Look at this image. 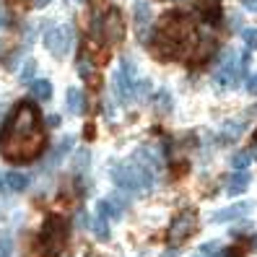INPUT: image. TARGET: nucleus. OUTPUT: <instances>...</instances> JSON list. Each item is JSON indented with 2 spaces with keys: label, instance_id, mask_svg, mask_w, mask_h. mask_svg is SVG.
<instances>
[{
  "label": "nucleus",
  "instance_id": "31",
  "mask_svg": "<svg viewBox=\"0 0 257 257\" xmlns=\"http://www.w3.org/2000/svg\"><path fill=\"white\" fill-rule=\"evenodd\" d=\"M241 3H244V8H247V11L257 13V0H241Z\"/></svg>",
  "mask_w": 257,
  "mask_h": 257
},
{
  "label": "nucleus",
  "instance_id": "32",
  "mask_svg": "<svg viewBox=\"0 0 257 257\" xmlns=\"http://www.w3.org/2000/svg\"><path fill=\"white\" fill-rule=\"evenodd\" d=\"M52 0H34V8H44V6H50Z\"/></svg>",
  "mask_w": 257,
  "mask_h": 257
},
{
  "label": "nucleus",
  "instance_id": "11",
  "mask_svg": "<svg viewBox=\"0 0 257 257\" xmlns=\"http://www.w3.org/2000/svg\"><path fill=\"white\" fill-rule=\"evenodd\" d=\"M133 19H135V29H138V37L146 42V26L151 24V8H148V3H135Z\"/></svg>",
  "mask_w": 257,
  "mask_h": 257
},
{
  "label": "nucleus",
  "instance_id": "25",
  "mask_svg": "<svg viewBox=\"0 0 257 257\" xmlns=\"http://www.w3.org/2000/svg\"><path fill=\"white\" fill-rule=\"evenodd\" d=\"M78 73H81V78H91V63L88 60H78Z\"/></svg>",
  "mask_w": 257,
  "mask_h": 257
},
{
  "label": "nucleus",
  "instance_id": "33",
  "mask_svg": "<svg viewBox=\"0 0 257 257\" xmlns=\"http://www.w3.org/2000/svg\"><path fill=\"white\" fill-rule=\"evenodd\" d=\"M47 122L55 127V125H60V117H57V114H50V119H47Z\"/></svg>",
  "mask_w": 257,
  "mask_h": 257
},
{
  "label": "nucleus",
  "instance_id": "18",
  "mask_svg": "<svg viewBox=\"0 0 257 257\" xmlns=\"http://www.w3.org/2000/svg\"><path fill=\"white\" fill-rule=\"evenodd\" d=\"M73 143H75V141L70 138V135H65V138L57 143V148L52 151V156H50V164H57V161H63V156H65L68 151L73 148Z\"/></svg>",
  "mask_w": 257,
  "mask_h": 257
},
{
  "label": "nucleus",
  "instance_id": "4",
  "mask_svg": "<svg viewBox=\"0 0 257 257\" xmlns=\"http://www.w3.org/2000/svg\"><path fill=\"white\" fill-rule=\"evenodd\" d=\"M44 47L55 57H65L73 47V26H52L44 32Z\"/></svg>",
  "mask_w": 257,
  "mask_h": 257
},
{
  "label": "nucleus",
  "instance_id": "1",
  "mask_svg": "<svg viewBox=\"0 0 257 257\" xmlns=\"http://www.w3.org/2000/svg\"><path fill=\"white\" fill-rule=\"evenodd\" d=\"M42 148L44 135L39 130V112L32 101H19L3 125V156L11 161H32Z\"/></svg>",
  "mask_w": 257,
  "mask_h": 257
},
{
  "label": "nucleus",
  "instance_id": "29",
  "mask_svg": "<svg viewBox=\"0 0 257 257\" xmlns=\"http://www.w3.org/2000/svg\"><path fill=\"white\" fill-rule=\"evenodd\" d=\"M78 226H91V221H88V213H86V210H78Z\"/></svg>",
  "mask_w": 257,
  "mask_h": 257
},
{
  "label": "nucleus",
  "instance_id": "26",
  "mask_svg": "<svg viewBox=\"0 0 257 257\" xmlns=\"http://www.w3.org/2000/svg\"><path fill=\"white\" fill-rule=\"evenodd\" d=\"M83 166H88V151H81L78 154V159H75V169H83Z\"/></svg>",
  "mask_w": 257,
  "mask_h": 257
},
{
  "label": "nucleus",
  "instance_id": "24",
  "mask_svg": "<svg viewBox=\"0 0 257 257\" xmlns=\"http://www.w3.org/2000/svg\"><path fill=\"white\" fill-rule=\"evenodd\" d=\"M159 96H161V99H159V109H161V112H166V109H172V94H166V91H161Z\"/></svg>",
  "mask_w": 257,
  "mask_h": 257
},
{
  "label": "nucleus",
  "instance_id": "15",
  "mask_svg": "<svg viewBox=\"0 0 257 257\" xmlns=\"http://www.w3.org/2000/svg\"><path fill=\"white\" fill-rule=\"evenodd\" d=\"M32 96H37L39 101H50L52 99V83L47 78L32 81Z\"/></svg>",
  "mask_w": 257,
  "mask_h": 257
},
{
  "label": "nucleus",
  "instance_id": "20",
  "mask_svg": "<svg viewBox=\"0 0 257 257\" xmlns=\"http://www.w3.org/2000/svg\"><path fill=\"white\" fill-rule=\"evenodd\" d=\"M241 39H244V44L249 50H257V29L249 26V29H241Z\"/></svg>",
  "mask_w": 257,
  "mask_h": 257
},
{
  "label": "nucleus",
  "instance_id": "7",
  "mask_svg": "<svg viewBox=\"0 0 257 257\" xmlns=\"http://www.w3.org/2000/svg\"><path fill=\"white\" fill-rule=\"evenodd\" d=\"M195 226H198V216H195V210H185V213H179L172 221V226H169V241H174V244L185 241L195 231Z\"/></svg>",
  "mask_w": 257,
  "mask_h": 257
},
{
  "label": "nucleus",
  "instance_id": "23",
  "mask_svg": "<svg viewBox=\"0 0 257 257\" xmlns=\"http://www.w3.org/2000/svg\"><path fill=\"white\" fill-rule=\"evenodd\" d=\"M11 252H13V241L8 236H3L0 239V257H11Z\"/></svg>",
  "mask_w": 257,
  "mask_h": 257
},
{
  "label": "nucleus",
  "instance_id": "5",
  "mask_svg": "<svg viewBox=\"0 0 257 257\" xmlns=\"http://www.w3.org/2000/svg\"><path fill=\"white\" fill-rule=\"evenodd\" d=\"M114 88H117V99L127 104L135 96V63L133 60H122L119 63V70L114 73Z\"/></svg>",
  "mask_w": 257,
  "mask_h": 257
},
{
  "label": "nucleus",
  "instance_id": "30",
  "mask_svg": "<svg viewBox=\"0 0 257 257\" xmlns=\"http://www.w3.org/2000/svg\"><path fill=\"white\" fill-rule=\"evenodd\" d=\"M241 254H244V252H241L239 247H231V249H226V252H223V257H241Z\"/></svg>",
  "mask_w": 257,
  "mask_h": 257
},
{
  "label": "nucleus",
  "instance_id": "17",
  "mask_svg": "<svg viewBox=\"0 0 257 257\" xmlns=\"http://www.w3.org/2000/svg\"><path fill=\"white\" fill-rule=\"evenodd\" d=\"M252 161H254V154H252V151H239V154L231 156V166H234L236 172H244Z\"/></svg>",
  "mask_w": 257,
  "mask_h": 257
},
{
  "label": "nucleus",
  "instance_id": "12",
  "mask_svg": "<svg viewBox=\"0 0 257 257\" xmlns=\"http://www.w3.org/2000/svg\"><path fill=\"white\" fill-rule=\"evenodd\" d=\"M247 187H249V174L247 172H236V174L229 177V182H226V192H229L231 198H236V195H241V192H247Z\"/></svg>",
  "mask_w": 257,
  "mask_h": 257
},
{
  "label": "nucleus",
  "instance_id": "8",
  "mask_svg": "<svg viewBox=\"0 0 257 257\" xmlns=\"http://www.w3.org/2000/svg\"><path fill=\"white\" fill-rule=\"evenodd\" d=\"M101 34L107 37V42H119V39H122V34H125V21H122V13H119L117 8H109V11H107Z\"/></svg>",
  "mask_w": 257,
  "mask_h": 257
},
{
  "label": "nucleus",
  "instance_id": "6",
  "mask_svg": "<svg viewBox=\"0 0 257 257\" xmlns=\"http://www.w3.org/2000/svg\"><path fill=\"white\" fill-rule=\"evenodd\" d=\"M213 83L216 88H221V91H226V88H234L239 83V65H236V55L234 52H226L221 65L213 75Z\"/></svg>",
  "mask_w": 257,
  "mask_h": 257
},
{
  "label": "nucleus",
  "instance_id": "34",
  "mask_svg": "<svg viewBox=\"0 0 257 257\" xmlns=\"http://www.w3.org/2000/svg\"><path fill=\"white\" fill-rule=\"evenodd\" d=\"M161 257H179V252H177V249H166Z\"/></svg>",
  "mask_w": 257,
  "mask_h": 257
},
{
  "label": "nucleus",
  "instance_id": "19",
  "mask_svg": "<svg viewBox=\"0 0 257 257\" xmlns=\"http://www.w3.org/2000/svg\"><path fill=\"white\" fill-rule=\"evenodd\" d=\"M203 19H205L208 24H218V19H221V6L216 3V0H210V3L203 6Z\"/></svg>",
  "mask_w": 257,
  "mask_h": 257
},
{
  "label": "nucleus",
  "instance_id": "10",
  "mask_svg": "<svg viewBox=\"0 0 257 257\" xmlns=\"http://www.w3.org/2000/svg\"><path fill=\"white\" fill-rule=\"evenodd\" d=\"M125 205H127V200H122V198H104L96 205L99 218H119L125 213Z\"/></svg>",
  "mask_w": 257,
  "mask_h": 257
},
{
  "label": "nucleus",
  "instance_id": "3",
  "mask_svg": "<svg viewBox=\"0 0 257 257\" xmlns=\"http://www.w3.org/2000/svg\"><path fill=\"white\" fill-rule=\"evenodd\" d=\"M65 239H68V223L57 216H50L39 231L42 257H60L65 249Z\"/></svg>",
  "mask_w": 257,
  "mask_h": 257
},
{
  "label": "nucleus",
  "instance_id": "36",
  "mask_svg": "<svg viewBox=\"0 0 257 257\" xmlns=\"http://www.w3.org/2000/svg\"><path fill=\"white\" fill-rule=\"evenodd\" d=\"M249 114H257V104H254V107H252V109H249Z\"/></svg>",
  "mask_w": 257,
  "mask_h": 257
},
{
  "label": "nucleus",
  "instance_id": "28",
  "mask_svg": "<svg viewBox=\"0 0 257 257\" xmlns=\"http://www.w3.org/2000/svg\"><path fill=\"white\" fill-rule=\"evenodd\" d=\"M247 91L252 96H257V75H249V81H247Z\"/></svg>",
  "mask_w": 257,
  "mask_h": 257
},
{
  "label": "nucleus",
  "instance_id": "14",
  "mask_svg": "<svg viewBox=\"0 0 257 257\" xmlns=\"http://www.w3.org/2000/svg\"><path fill=\"white\" fill-rule=\"evenodd\" d=\"M65 107L70 114H78L83 109V94H81V88H68V96H65Z\"/></svg>",
  "mask_w": 257,
  "mask_h": 257
},
{
  "label": "nucleus",
  "instance_id": "2",
  "mask_svg": "<svg viewBox=\"0 0 257 257\" xmlns=\"http://www.w3.org/2000/svg\"><path fill=\"white\" fill-rule=\"evenodd\" d=\"M114 182L127 190V192H148L154 187V172L148 166L138 164V161H130V164H117L112 169Z\"/></svg>",
  "mask_w": 257,
  "mask_h": 257
},
{
  "label": "nucleus",
  "instance_id": "22",
  "mask_svg": "<svg viewBox=\"0 0 257 257\" xmlns=\"http://www.w3.org/2000/svg\"><path fill=\"white\" fill-rule=\"evenodd\" d=\"M34 70H37V63H34V60H26L24 68H21V75H19V78H21L24 83H29V81L34 78Z\"/></svg>",
  "mask_w": 257,
  "mask_h": 257
},
{
  "label": "nucleus",
  "instance_id": "27",
  "mask_svg": "<svg viewBox=\"0 0 257 257\" xmlns=\"http://www.w3.org/2000/svg\"><path fill=\"white\" fill-rule=\"evenodd\" d=\"M221 247H218V241H208V244H203V252L205 254H216Z\"/></svg>",
  "mask_w": 257,
  "mask_h": 257
},
{
  "label": "nucleus",
  "instance_id": "35",
  "mask_svg": "<svg viewBox=\"0 0 257 257\" xmlns=\"http://www.w3.org/2000/svg\"><path fill=\"white\" fill-rule=\"evenodd\" d=\"M249 247H252V249H254V252H257V234H254V236H252V241H249Z\"/></svg>",
  "mask_w": 257,
  "mask_h": 257
},
{
  "label": "nucleus",
  "instance_id": "37",
  "mask_svg": "<svg viewBox=\"0 0 257 257\" xmlns=\"http://www.w3.org/2000/svg\"><path fill=\"white\" fill-rule=\"evenodd\" d=\"M254 141H257V130H254Z\"/></svg>",
  "mask_w": 257,
  "mask_h": 257
},
{
  "label": "nucleus",
  "instance_id": "21",
  "mask_svg": "<svg viewBox=\"0 0 257 257\" xmlns=\"http://www.w3.org/2000/svg\"><path fill=\"white\" fill-rule=\"evenodd\" d=\"M91 226H94V231H96L99 239H109V223H107V218H96Z\"/></svg>",
  "mask_w": 257,
  "mask_h": 257
},
{
  "label": "nucleus",
  "instance_id": "9",
  "mask_svg": "<svg viewBox=\"0 0 257 257\" xmlns=\"http://www.w3.org/2000/svg\"><path fill=\"white\" fill-rule=\"evenodd\" d=\"M252 210V203H234V205H229V208H221V210H216L213 216H210V221L213 223H226V221H236V218H244L247 213Z\"/></svg>",
  "mask_w": 257,
  "mask_h": 257
},
{
  "label": "nucleus",
  "instance_id": "16",
  "mask_svg": "<svg viewBox=\"0 0 257 257\" xmlns=\"http://www.w3.org/2000/svg\"><path fill=\"white\" fill-rule=\"evenodd\" d=\"M244 127H247V122L241 119V122H226L223 125V133H221V138H223V143H229V141H236L241 133H244Z\"/></svg>",
  "mask_w": 257,
  "mask_h": 257
},
{
  "label": "nucleus",
  "instance_id": "13",
  "mask_svg": "<svg viewBox=\"0 0 257 257\" xmlns=\"http://www.w3.org/2000/svg\"><path fill=\"white\" fill-rule=\"evenodd\" d=\"M3 182H6V187L13 190V192H24V190L29 187V177L21 174V172H8V174L3 177Z\"/></svg>",
  "mask_w": 257,
  "mask_h": 257
}]
</instances>
